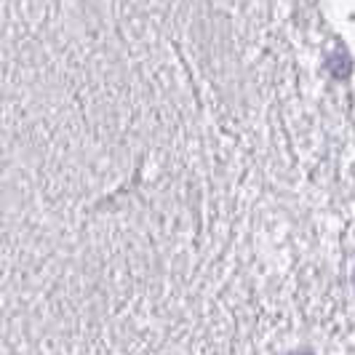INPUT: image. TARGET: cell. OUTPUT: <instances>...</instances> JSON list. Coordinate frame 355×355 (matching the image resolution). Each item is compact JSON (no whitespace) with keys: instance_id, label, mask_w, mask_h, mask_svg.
Here are the masks:
<instances>
[{"instance_id":"obj_1","label":"cell","mask_w":355,"mask_h":355,"mask_svg":"<svg viewBox=\"0 0 355 355\" xmlns=\"http://www.w3.org/2000/svg\"><path fill=\"white\" fill-rule=\"evenodd\" d=\"M291 355H310V353H291Z\"/></svg>"}]
</instances>
